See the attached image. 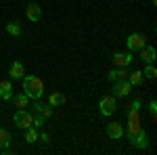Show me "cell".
I'll return each mask as SVG.
<instances>
[{"label":"cell","instance_id":"6da1fadb","mask_svg":"<svg viewBox=\"0 0 157 155\" xmlns=\"http://www.w3.org/2000/svg\"><path fill=\"white\" fill-rule=\"evenodd\" d=\"M23 95L27 99H40L44 95V82L38 78V76H23Z\"/></svg>","mask_w":157,"mask_h":155},{"label":"cell","instance_id":"7a4b0ae2","mask_svg":"<svg viewBox=\"0 0 157 155\" xmlns=\"http://www.w3.org/2000/svg\"><path fill=\"white\" fill-rule=\"evenodd\" d=\"M13 122L19 126V128H29V126H34V113H29L27 109H19L15 115H13Z\"/></svg>","mask_w":157,"mask_h":155},{"label":"cell","instance_id":"3957f363","mask_svg":"<svg viewBox=\"0 0 157 155\" xmlns=\"http://www.w3.org/2000/svg\"><path fill=\"white\" fill-rule=\"evenodd\" d=\"M126 44L130 50H140L143 46H147V38L143 34H130L128 40H126Z\"/></svg>","mask_w":157,"mask_h":155},{"label":"cell","instance_id":"277c9868","mask_svg":"<svg viewBox=\"0 0 157 155\" xmlns=\"http://www.w3.org/2000/svg\"><path fill=\"white\" fill-rule=\"evenodd\" d=\"M130 90H132V84L128 82V78L113 82V96H126Z\"/></svg>","mask_w":157,"mask_h":155},{"label":"cell","instance_id":"5b68a950","mask_svg":"<svg viewBox=\"0 0 157 155\" xmlns=\"http://www.w3.org/2000/svg\"><path fill=\"white\" fill-rule=\"evenodd\" d=\"M98 109L103 115H111L115 111V96H103L101 103H98Z\"/></svg>","mask_w":157,"mask_h":155},{"label":"cell","instance_id":"8992f818","mask_svg":"<svg viewBox=\"0 0 157 155\" xmlns=\"http://www.w3.org/2000/svg\"><path fill=\"white\" fill-rule=\"evenodd\" d=\"M25 15H27V19L34 21V23H38V21L42 19V11H40V6H38L36 2H29V4L25 6Z\"/></svg>","mask_w":157,"mask_h":155},{"label":"cell","instance_id":"52a82bcc","mask_svg":"<svg viewBox=\"0 0 157 155\" xmlns=\"http://www.w3.org/2000/svg\"><path fill=\"white\" fill-rule=\"evenodd\" d=\"M155 59H157V50L153 46H143L140 48V61H143L145 65L155 63Z\"/></svg>","mask_w":157,"mask_h":155},{"label":"cell","instance_id":"ba28073f","mask_svg":"<svg viewBox=\"0 0 157 155\" xmlns=\"http://www.w3.org/2000/svg\"><path fill=\"white\" fill-rule=\"evenodd\" d=\"M111 59H113V63L117 67H130L132 65V55L130 52H115Z\"/></svg>","mask_w":157,"mask_h":155},{"label":"cell","instance_id":"9c48e42d","mask_svg":"<svg viewBox=\"0 0 157 155\" xmlns=\"http://www.w3.org/2000/svg\"><path fill=\"white\" fill-rule=\"evenodd\" d=\"M11 141H13V136L9 134V130H4V128H0V153H9L11 149Z\"/></svg>","mask_w":157,"mask_h":155},{"label":"cell","instance_id":"30bf717a","mask_svg":"<svg viewBox=\"0 0 157 155\" xmlns=\"http://www.w3.org/2000/svg\"><path fill=\"white\" fill-rule=\"evenodd\" d=\"M132 145H134V147H138V149H147V147H149V136H147V132L145 130L136 132L134 138H132Z\"/></svg>","mask_w":157,"mask_h":155},{"label":"cell","instance_id":"8fae6325","mask_svg":"<svg viewBox=\"0 0 157 155\" xmlns=\"http://www.w3.org/2000/svg\"><path fill=\"white\" fill-rule=\"evenodd\" d=\"M109 82H117V80H126L128 78V67H117V69H111L107 73Z\"/></svg>","mask_w":157,"mask_h":155},{"label":"cell","instance_id":"7c38bea8","mask_svg":"<svg viewBox=\"0 0 157 155\" xmlns=\"http://www.w3.org/2000/svg\"><path fill=\"white\" fill-rule=\"evenodd\" d=\"M107 134L111 138H121L124 136V126H121L120 122H111L107 126Z\"/></svg>","mask_w":157,"mask_h":155},{"label":"cell","instance_id":"4fadbf2b","mask_svg":"<svg viewBox=\"0 0 157 155\" xmlns=\"http://www.w3.org/2000/svg\"><path fill=\"white\" fill-rule=\"evenodd\" d=\"M11 96H13V84H11V80H2V82H0V99L11 101Z\"/></svg>","mask_w":157,"mask_h":155},{"label":"cell","instance_id":"5bb4252c","mask_svg":"<svg viewBox=\"0 0 157 155\" xmlns=\"http://www.w3.org/2000/svg\"><path fill=\"white\" fill-rule=\"evenodd\" d=\"M23 73H25L23 63L13 61V63H11V78H13V80H21V78H23Z\"/></svg>","mask_w":157,"mask_h":155},{"label":"cell","instance_id":"9a60e30c","mask_svg":"<svg viewBox=\"0 0 157 155\" xmlns=\"http://www.w3.org/2000/svg\"><path fill=\"white\" fill-rule=\"evenodd\" d=\"M6 32H9L11 36H15V38H19L21 34H23V29H21V25L17 23V21H11V23H6Z\"/></svg>","mask_w":157,"mask_h":155},{"label":"cell","instance_id":"2e32d148","mask_svg":"<svg viewBox=\"0 0 157 155\" xmlns=\"http://www.w3.org/2000/svg\"><path fill=\"white\" fill-rule=\"evenodd\" d=\"M11 99H13V103H15V107H19V109H27V101H29V99H27L25 95H13Z\"/></svg>","mask_w":157,"mask_h":155},{"label":"cell","instance_id":"e0dca14e","mask_svg":"<svg viewBox=\"0 0 157 155\" xmlns=\"http://www.w3.org/2000/svg\"><path fill=\"white\" fill-rule=\"evenodd\" d=\"M48 103L52 105V107H61V105L65 103V96L61 95V92H52V95H50V99H48Z\"/></svg>","mask_w":157,"mask_h":155},{"label":"cell","instance_id":"ac0fdd59","mask_svg":"<svg viewBox=\"0 0 157 155\" xmlns=\"http://www.w3.org/2000/svg\"><path fill=\"white\" fill-rule=\"evenodd\" d=\"M128 82L132 84V86H140V84H143V72H132V73H128Z\"/></svg>","mask_w":157,"mask_h":155},{"label":"cell","instance_id":"d6986e66","mask_svg":"<svg viewBox=\"0 0 157 155\" xmlns=\"http://www.w3.org/2000/svg\"><path fill=\"white\" fill-rule=\"evenodd\" d=\"M25 141H27V143H36V141H38V130H36V126L25 128Z\"/></svg>","mask_w":157,"mask_h":155},{"label":"cell","instance_id":"ffe728a7","mask_svg":"<svg viewBox=\"0 0 157 155\" xmlns=\"http://www.w3.org/2000/svg\"><path fill=\"white\" fill-rule=\"evenodd\" d=\"M143 73H145V78H149V80H155V78H157V69L153 67V63H151V65H147Z\"/></svg>","mask_w":157,"mask_h":155},{"label":"cell","instance_id":"44dd1931","mask_svg":"<svg viewBox=\"0 0 157 155\" xmlns=\"http://www.w3.org/2000/svg\"><path fill=\"white\" fill-rule=\"evenodd\" d=\"M34 126H36V128H42V126H44V115H42L40 111H36V115H34Z\"/></svg>","mask_w":157,"mask_h":155},{"label":"cell","instance_id":"7402d4cb","mask_svg":"<svg viewBox=\"0 0 157 155\" xmlns=\"http://www.w3.org/2000/svg\"><path fill=\"white\" fill-rule=\"evenodd\" d=\"M52 105H48V107H42V111H40V113H42V115H44V118H50V115H52Z\"/></svg>","mask_w":157,"mask_h":155},{"label":"cell","instance_id":"603a6c76","mask_svg":"<svg viewBox=\"0 0 157 155\" xmlns=\"http://www.w3.org/2000/svg\"><path fill=\"white\" fill-rule=\"evenodd\" d=\"M149 111H151V115H153V118L157 115V103H155V101H151V103H149Z\"/></svg>","mask_w":157,"mask_h":155},{"label":"cell","instance_id":"cb8c5ba5","mask_svg":"<svg viewBox=\"0 0 157 155\" xmlns=\"http://www.w3.org/2000/svg\"><path fill=\"white\" fill-rule=\"evenodd\" d=\"M128 109H134V111H140V101H138V99H136V101H132V105H130Z\"/></svg>","mask_w":157,"mask_h":155}]
</instances>
